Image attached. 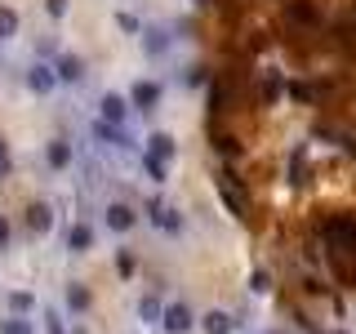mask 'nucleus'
<instances>
[{
    "mask_svg": "<svg viewBox=\"0 0 356 334\" xmlns=\"http://www.w3.org/2000/svg\"><path fill=\"white\" fill-rule=\"evenodd\" d=\"M54 76H58V81H67V85H81V81H85V63L76 58V54H63V58L54 63Z\"/></svg>",
    "mask_w": 356,
    "mask_h": 334,
    "instance_id": "obj_5",
    "label": "nucleus"
},
{
    "mask_svg": "<svg viewBox=\"0 0 356 334\" xmlns=\"http://www.w3.org/2000/svg\"><path fill=\"white\" fill-rule=\"evenodd\" d=\"M107 228L111 232H134V223H138V214H134V205H125V200H111V205L103 209Z\"/></svg>",
    "mask_w": 356,
    "mask_h": 334,
    "instance_id": "obj_4",
    "label": "nucleus"
},
{
    "mask_svg": "<svg viewBox=\"0 0 356 334\" xmlns=\"http://www.w3.org/2000/svg\"><path fill=\"white\" fill-rule=\"evenodd\" d=\"M14 31H18V14H14V9H0V40H9V36H14Z\"/></svg>",
    "mask_w": 356,
    "mask_h": 334,
    "instance_id": "obj_15",
    "label": "nucleus"
},
{
    "mask_svg": "<svg viewBox=\"0 0 356 334\" xmlns=\"http://www.w3.org/2000/svg\"><path fill=\"white\" fill-rule=\"evenodd\" d=\"M0 334H31V326L22 317H9V321H0Z\"/></svg>",
    "mask_w": 356,
    "mask_h": 334,
    "instance_id": "obj_19",
    "label": "nucleus"
},
{
    "mask_svg": "<svg viewBox=\"0 0 356 334\" xmlns=\"http://www.w3.org/2000/svg\"><path fill=\"white\" fill-rule=\"evenodd\" d=\"M143 170L152 174V183H165V161H156V156H143Z\"/></svg>",
    "mask_w": 356,
    "mask_h": 334,
    "instance_id": "obj_17",
    "label": "nucleus"
},
{
    "mask_svg": "<svg viewBox=\"0 0 356 334\" xmlns=\"http://www.w3.org/2000/svg\"><path fill=\"white\" fill-rule=\"evenodd\" d=\"M5 174H9V143L0 138V178H5Z\"/></svg>",
    "mask_w": 356,
    "mask_h": 334,
    "instance_id": "obj_21",
    "label": "nucleus"
},
{
    "mask_svg": "<svg viewBox=\"0 0 356 334\" xmlns=\"http://www.w3.org/2000/svg\"><path fill=\"white\" fill-rule=\"evenodd\" d=\"M138 317H143V321H161V299L147 294V299L138 303Z\"/></svg>",
    "mask_w": 356,
    "mask_h": 334,
    "instance_id": "obj_16",
    "label": "nucleus"
},
{
    "mask_svg": "<svg viewBox=\"0 0 356 334\" xmlns=\"http://www.w3.org/2000/svg\"><path fill=\"white\" fill-rule=\"evenodd\" d=\"M89 245H94V228H89V223H76V228L67 232V250H72V254H85Z\"/></svg>",
    "mask_w": 356,
    "mask_h": 334,
    "instance_id": "obj_10",
    "label": "nucleus"
},
{
    "mask_svg": "<svg viewBox=\"0 0 356 334\" xmlns=\"http://www.w3.org/2000/svg\"><path fill=\"white\" fill-rule=\"evenodd\" d=\"M98 120H107V125H125V120H129V98L103 94V103H98Z\"/></svg>",
    "mask_w": 356,
    "mask_h": 334,
    "instance_id": "obj_2",
    "label": "nucleus"
},
{
    "mask_svg": "<svg viewBox=\"0 0 356 334\" xmlns=\"http://www.w3.org/2000/svg\"><path fill=\"white\" fill-rule=\"evenodd\" d=\"M49 223H54V209L36 200V205L27 209V228H31V232H49Z\"/></svg>",
    "mask_w": 356,
    "mask_h": 334,
    "instance_id": "obj_12",
    "label": "nucleus"
},
{
    "mask_svg": "<svg viewBox=\"0 0 356 334\" xmlns=\"http://www.w3.org/2000/svg\"><path fill=\"white\" fill-rule=\"evenodd\" d=\"M147 214H152V223L161 232H183V218H178V209H170V205H152Z\"/></svg>",
    "mask_w": 356,
    "mask_h": 334,
    "instance_id": "obj_9",
    "label": "nucleus"
},
{
    "mask_svg": "<svg viewBox=\"0 0 356 334\" xmlns=\"http://www.w3.org/2000/svg\"><path fill=\"white\" fill-rule=\"evenodd\" d=\"M196 326V317H192V308L187 303H165L161 308V330L165 334H187Z\"/></svg>",
    "mask_w": 356,
    "mask_h": 334,
    "instance_id": "obj_1",
    "label": "nucleus"
},
{
    "mask_svg": "<svg viewBox=\"0 0 356 334\" xmlns=\"http://www.w3.org/2000/svg\"><path fill=\"white\" fill-rule=\"evenodd\" d=\"M44 161H49L54 170H67V165H72V143H67V138H54L49 152H44Z\"/></svg>",
    "mask_w": 356,
    "mask_h": 334,
    "instance_id": "obj_11",
    "label": "nucleus"
},
{
    "mask_svg": "<svg viewBox=\"0 0 356 334\" xmlns=\"http://www.w3.org/2000/svg\"><path fill=\"white\" fill-rule=\"evenodd\" d=\"M89 303H94V299H89L85 285H67V308L72 312H89Z\"/></svg>",
    "mask_w": 356,
    "mask_h": 334,
    "instance_id": "obj_13",
    "label": "nucleus"
},
{
    "mask_svg": "<svg viewBox=\"0 0 356 334\" xmlns=\"http://www.w3.org/2000/svg\"><path fill=\"white\" fill-rule=\"evenodd\" d=\"M49 334H63V321L58 317H49Z\"/></svg>",
    "mask_w": 356,
    "mask_h": 334,
    "instance_id": "obj_23",
    "label": "nucleus"
},
{
    "mask_svg": "<svg viewBox=\"0 0 356 334\" xmlns=\"http://www.w3.org/2000/svg\"><path fill=\"white\" fill-rule=\"evenodd\" d=\"M200 330H205V334H232V330H236V321H232L222 308H209L205 317H200Z\"/></svg>",
    "mask_w": 356,
    "mask_h": 334,
    "instance_id": "obj_6",
    "label": "nucleus"
},
{
    "mask_svg": "<svg viewBox=\"0 0 356 334\" xmlns=\"http://www.w3.org/2000/svg\"><path fill=\"white\" fill-rule=\"evenodd\" d=\"M9 237H14V232H9V218L0 214V250H5V245H9Z\"/></svg>",
    "mask_w": 356,
    "mask_h": 334,
    "instance_id": "obj_22",
    "label": "nucleus"
},
{
    "mask_svg": "<svg viewBox=\"0 0 356 334\" xmlns=\"http://www.w3.org/2000/svg\"><path fill=\"white\" fill-rule=\"evenodd\" d=\"M27 85L36 89V94H49V89L58 85V76H54V67H44V63H36V67H27Z\"/></svg>",
    "mask_w": 356,
    "mask_h": 334,
    "instance_id": "obj_7",
    "label": "nucleus"
},
{
    "mask_svg": "<svg viewBox=\"0 0 356 334\" xmlns=\"http://www.w3.org/2000/svg\"><path fill=\"white\" fill-rule=\"evenodd\" d=\"M156 103H161V85H156V81H134L129 107H134V111H152Z\"/></svg>",
    "mask_w": 356,
    "mask_h": 334,
    "instance_id": "obj_3",
    "label": "nucleus"
},
{
    "mask_svg": "<svg viewBox=\"0 0 356 334\" xmlns=\"http://www.w3.org/2000/svg\"><path fill=\"white\" fill-rule=\"evenodd\" d=\"M31 303H36V299H31L27 289H14V294H9V308L14 312H31Z\"/></svg>",
    "mask_w": 356,
    "mask_h": 334,
    "instance_id": "obj_18",
    "label": "nucleus"
},
{
    "mask_svg": "<svg viewBox=\"0 0 356 334\" xmlns=\"http://www.w3.org/2000/svg\"><path fill=\"white\" fill-rule=\"evenodd\" d=\"M174 152H178V143L170 138V134H152V138H147V156H156V161L170 165V161H174Z\"/></svg>",
    "mask_w": 356,
    "mask_h": 334,
    "instance_id": "obj_8",
    "label": "nucleus"
},
{
    "mask_svg": "<svg viewBox=\"0 0 356 334\" xmlns=\"http://www.w3.org/2000/svg\"><path fill=\"white\" fill-rule=\"evenodd\" d=\"M44 9H49L54 18H63V14H67V0H44Z\"/></svg>",
    "mask_w": 356,
    "mask_h": 334,
    "instance_id": "obj_20",
    "label": "nucleus"
},
{
    "mask_svg": "<svg viewBox=\"0 0 356 334\" xmlns=\"http://www.w3.org/2000/svg\"><path fill=\"white\" fill-rule=\"evenodd\" d=\"M94 134H98L103 143H111V148H125V134H120V125H107V120H98Z\"/></svg>",
    "mask_w": 356,
    "mask_h": 334,
    "instance_id": "obj_14",
    "label": "nucleus"
}]
</instances>
